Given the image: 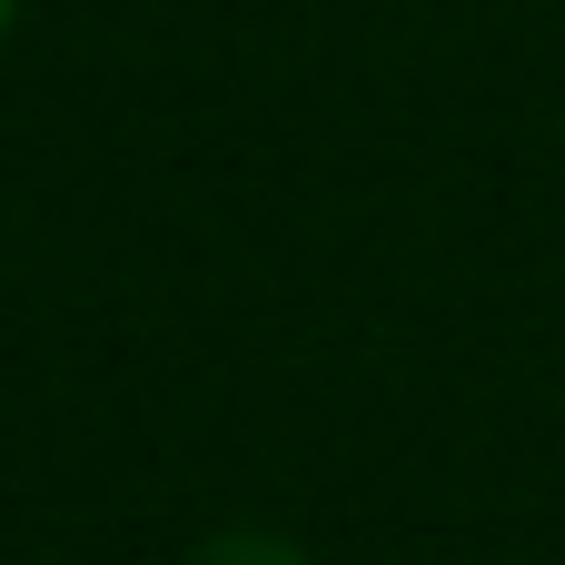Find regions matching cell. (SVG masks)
Returning a JSON list of instances; mask_svg holds the SVG:
<instances>
[{
	"label": "cell",
	"mask_w": 565,
	"mask_h": 565,
	"mask_svg": "<svg viewBox=\"0 0 565 565\" xmlns=\"http://www.w3.org/2000/svg\"><path fill=\"white\" fill-rule=\"evenodd\" d=\"M189 565H308L288 536H258V526H238V536H218V546H199Z\"/></svg>",
	"instance_id": "6da1fadb"
},
{
	"label": "cell",
	"mask_w": 565,
	"mask_h": 565,
	"mask_svg": "<svg viewBox=\"0 0 565 565\" xmlns=\"http://www.w3.org/2000/svg\"><path fill=\"white\" fill-rule=\"evenodd\" d=\"M0 30H10V0H0Z\"/></svg>",
	"instance_id": "7a4b0ae2"
}]
</instances>
